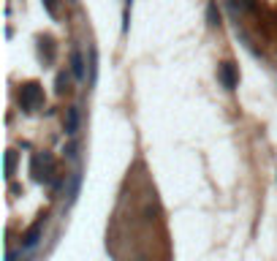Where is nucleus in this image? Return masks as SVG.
<instances>
[{
    "mask_svg": "<svg viewBox=\"0 0 277 261\" xmlns=\"http://www.w3.org/2000/svg\"><path fill=\"white\" fill-rule=\"evenodd\" d=\"M44 9L49 11V17H57V0H44Z\"/></svg>",
    "mask_w": 277,
    "mask_h": 261,
    "instance_id": "obj_9",
    "label": "nucleus"
},
{
    "mask_svg": "<svg viewBox=\"0 0 277 261\" xmlns=\"http://www.w3.org/2000/svg\"><path fill=\"white\" fill-rule=\"evenodd\" d=\"M14 171H17V153H9V158H6V174L11 177Z\"/></svg>",
    "mask_w": 277,
    "mask_h": 261,
    "instance_id": "obj_7",
    "label": "nucleus"
},
{
    "mask_svg": "<svg viewBox=\"0 0 277 261\" xmlns=\"http://www.w3.org/2000/svg\"><path fill=\"white\" fill-rule=\"evenodd\" d=\"M234 6H236V9H256V0H234Z\"/></svg>",
    "mask_w": 277,
    "mask_h": 261,
    "instance_id": "obj_10",
    "label": "nucleus"
},
{
    "mask_svg": "<svg viewBox=\"0 0 277 261\" xmlns=\"http://www.w3.org/2000/svg\"><path fill=\"white\" fill-rule=\"evenodd\" d=\"M218 76H220V82H223L226 90H234L236 82H239V76H236V68H234V63H223V66L218 68Z\"/></svg>",
    "mask_w": 277,
    "mask_h": 261,
    "instance_id": "obj_3",
    "label": "nucleus"
},
{
    "mask_svg": "<svg viewBox=\"0 0 277 261\" xmlns=\"http://www.w3.org/2000/svg\"><path fill=\"white\" fill-rule=\"evenodd\" d=\"M71 71H74V76L79 79V82H84L87 71H84V60H82V52H79V49L71 52Z\"/></svg>",
    "mask_w": 277,
    "mask_h": 261,
    "instance_id": "obj_5",
    "label": "nucleus"
},
{
    "mask_svg": "<svg viewBox=\"0 0 277 261\" xmlns=\"http://www.w3.org/2000/svg\"><path fill=\"white\" fill-rule=\"evenodd\" d=\"M207 17H209V25H212V27L220 25V11H218V6H215V3H209V6H207Z\"/></svg>",
    "mask_w": 277,
    "mask_h": 261,
    "instance_id": "obj_6",
    "label": "nucleus"
},
{
    "mask_svg": "<svg viewBox=\"0 0 277 261\" xmlns=\"http://www.w3.org/2000/svg\"><path fill=\"white\" fill-rule=\"evenodd\" d=\"M54 90H57L60 96L68 90V76H66V71H60V74H57V87H54Z\"/></svg>",
    "mask_w": 277,
    "mask_h": 261,
    "instance_id": "obj_8",
    "label": "nucleus"
},
{
    "mask_svg": "<svg viewBox=\"0 0 277 261\" xmlns=\"http://www.w3.org/2000/svg\"><path fill=\"white\" fill-rule=\"evenodd\" d=\"M41 104H44V90H41V84H38V82L22 84V90H19V106L25 109V112H36Z\"/></svg>",
    "mask_w": 277,
    "mask_h": 261,
    "instance_id": "obj_1",
    "label": "nucleus"
},
{
    "mask_svg": "<svg viewBox=\"0 0 277 261\" xmlns=\"http://www.w3.org/2000/svg\"><path fill=\"white\" fill-rule=\"evenodd\" d=\"M41 237H44V220H36V223L25 231V237H22V248H25V250H33L36 245L41 242Z\"/></svg>",
    "mask_w": 277,
    "mask_h": 261,
    "instance_id": "obj_2",
    "label": "nucleus"
},
{
    "mask_svg": "<svg viewBox=\"0 0 277 261\" xmlns=\"http://www.w3.org/2000/svg\"><path fill=\"white\" fill-rule=\"evenodd\" d=\"M63 128H66L68 136H76V131H79V109H76V106H68V109H66Z\"/></svg>",
    "mask_w": 277,
    "mask_h": 261,
    "instance_id": "obj_4",
    "label": "nucleus"
}]
</instances>
